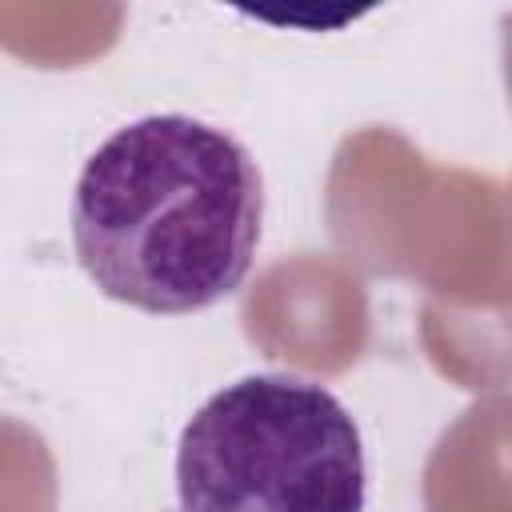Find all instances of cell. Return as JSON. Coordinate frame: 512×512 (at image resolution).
I'll return each instance as SVG.
<instances>
[{
    "label": "cell",
    "mask_w": 512,
    "mask_h": 512,
    "mask_svg": "<svg viewBox=\"0 0 512 512\" xmlns=\"http://www.w3.org/2000/svg\"><path fill=\"white\" fill-rule=\"evenodd\" d=\"M72 248L88 280L156 316L236 292L264 224V180L224 128L152 112L116 128L80 168Z\"/></svg>",
    "instance_id": "obj_1"
},
{
    "label": "cell",
    "mask_w": 512,
    "mask_h": 512,
    "mask_svg": "<svg viewBox=\"0 0 512 512\" xmlns=\"http://www.w3.org/2000/svg\"><path fill=\"white\" fill-rule=\"evenodd\" d=\"M364 496L360 428L316 380L244 376L180 432V512H364Z\"/></svg>",
    "instance_id": "obj_2"
}]
</instances>
